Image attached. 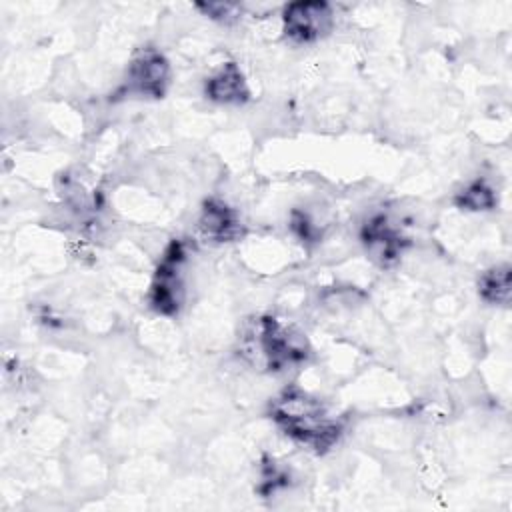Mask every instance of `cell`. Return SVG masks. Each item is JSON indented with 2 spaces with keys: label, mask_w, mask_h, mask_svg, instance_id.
Returning <instances> with one entry per match:
<instances>
[{
  "label": "cell",
  "mask_w": 512,
  "mask_h": 512,
  "mask_svg": "<svg viewBox=\"0 0 512 512\" xmlns=\"http://www.w3.org/2000/svg\"><path fill=\"white\" fill-rule=\"evenodd\" d=\"M272 420L286 436L318 454L332 448L342 434V422L332 418L318 398L296 386L286 388L272 402Z\"/></svg>",
  "instance_id": "obj_1"
},
{
  "label": "cell",
  "mask_w": 512,
  "mask_h": 512,
  "mask_svg": "<svg viewBox=\"0 0 512 512\" xmlns=\"http://www.w3.org/2000/svg\"><path fill=\"white\" fill-rule=\"evenodd\" d=\"M242 352L250 362L278 372L304 362L310 348L304 334L296 328L282 324L274 316H260L244 336Z\"/></svg>",
  "instance_id": "obj_2"
},
{
  "label": "cell",
  "mask_w": 512,
  "mask_h": 512,
  "mask_svg": "<svg viewBox=\"0 0 512 512\" xmlns=\"http://www.w3.org/2000/svg\"><path fill=\"white\" fill-rule=\"evenodd\" d=\"M184 256L186 252L180 240H172L162 256V262L150 286V306L158 314L172 316L180 310V304L184 298L180 266L184 262Z\"/></svg>",
  "instance_id": "obj_3"
},
{
  "label": "cell",
  "mask_w": 512,
  "mask_h": 512,
  "mask_svg": "<svg viewBox=\"0 0 512 512\" xmlns=\"http://www.w3.org/2000/svg\"><path fill=\"white\" fill-rule=\"evenodd\" d=\"M284 32L294 42H314L332 28V8L326 2H292L284 8Z\"/></svg>",
  "instance_id": "obj_4"
},
{
  "label": "cell",
  "mask_w": 512,
  "mask_h": 512,
  "mask_svg": "<svg viewBox=\"0 0 512 512\" xmlns=\"http://www.w3.org/2000/svg\"><path fill=\"white\" fill-rule=\"evenodd\" d=\"M168 60L154 48L142 50L128 68V90L140 96L162 98L168 86Z\"/></svg>",
  "instance_id": "obj_5"
},
{
  "label": "cell",
  "mask_w": 512,
  "mask_h": 512,
  "mask_svg": "<svg viewBox=\"0 0 512 512\" xmlns=\"http://www.w3.org/2000/svg\"><path fill=\"white\" fill-rule=\"evenodd\" d=\"M362 242L366 244V250L380 266L394 264L402 250L408 246V240L400 236V232L394 226H390L384 214H376L364 224Z\"/></svg>",
  "instance_id": "obj_6"
},
{
  "label": "cell",
  "mask_w": 512,
  "mask_h": 512,
  "mask_svg": "<svg viewBox=\"0 0 512 512\" xmlns=\"http://www.w3.org/2000/svg\"><path fill=\"white\" fill-rule=\"evenodd\" d=\"M198 228L202 236L212 242H230L242 234V226L236 212L220 200L204 202V208L198 218Z\"/></svg>",
  "instance_id": "obj_7"
},
{
  "label": "cell",
  "mask_w": 512,
  "mask_h": 512,
  "mask_svg": "<svg viewBox=\"0 0 512 512\" xmlns=\"http://www.w3.org/2000/svg\"><path fill=\"white\" fill-rule=\"evenodd\" d=\"M204 94L218 104H242L248 100L250 90L240 68L234 62H226L206 80Z\"/></svg>",
  "instance_id": "obj_8"
},
{
  "label": "cell",
  "mask_w": 512,
  "mask_h": 512,
  "mask_svg": "<svg viewBox=\"0 0 512 512\" xmlns=\"http://www.w3.org/2000/svg\"><path fill=\"white\" fill-rule=\"evenodd\" d=\"M478 294L488 304H506L510 300V266H494L480 274Z\"/></svg>",
  "instance_id": "obj_9"
},
{
  "label": "cell",
  "mask_w": 512,
  "mask_h": 512,
  "mask_svg": "<svg viewBox=\"0 0 512 512\" xmlns=\"http://www.w3.org/2000/svg\"><path fill=\"white\" fill-rule=\"evenodd\" d=\"M498 198L496 192L484 182V180H474L470 184H466L456 196H454V204L462 210H492L496 206Z\"/></svg>",
  "instance_id": "obj_10"
},
{
  "label": "cell",
  "mask_w": 512,
  "mask_h": 512,
  "mask_svg": "<svg viewBox=\"0 0 512 512\" xmlns=\"http://www.w3.org/2000/svg\"><path fill=\"white\" fill-rule=\"evenodd\" d=\"M204 14H208L214 20L220 22H230L240 16V6L230 4V2H208V4H196Z\"/></svg>",
  "instance_id": "obj_11"
}]
</instances>
